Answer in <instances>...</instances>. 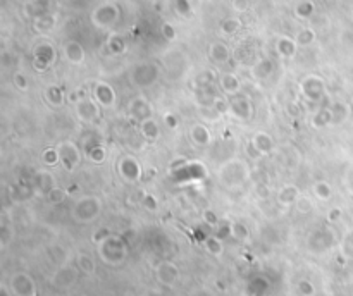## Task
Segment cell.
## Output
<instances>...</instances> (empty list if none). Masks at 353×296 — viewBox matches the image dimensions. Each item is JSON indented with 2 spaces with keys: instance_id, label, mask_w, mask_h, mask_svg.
<instances>
[{
  "instance_id": "obj_1",
  "label": "cell",
  "mask_w": 353,
  "mask_h": 296,
  "mask_svg": "<svg viewBox=\"0 0 353 296\" xmlns=\"http://www.w3.org/2000/svg\"><path fill=\"white\" fill-rule=\"evenodd\" d=\"M98 257L102 258V262L105 265H111V267L122 265L126 262V258H128L126 241L121 236L109 234L105 239H102L98 243Z\"/></svg>"
},
{
  "instance_id": "obj_2",
  "label": "cell",
  "mask_w": 353,
  "mask_h": 296,
  "mask_svg": "<svg viewBox=\"0 0 353 296\" xmlns=\"http://www.w3.org/2000/svg\"><path fill=\"white\" fill-rule=\"evenodd\" d=\"M102 200L95 195H84L73 203L71 214L73 219L79 224H90L102 214Z\"/></svg>"
},
{
  "instance_id": "obj_3",
  "label": "cell",
  "mask_w": 353,
  "mask_h": 296,
  "mask_svg": "<svg viewBox=\"0 0 353 296\" xmlns=\"http://www.w3.org/2000/svg\"><path fill=\"white\" fill-rule=\"evenodd\" d=\"M248 174H250V169H248L247 162L241 161V158H231V161H226L219 167L217 176H219V181L224 186L234 188V186H241L247 181Z\"/></svg>"
},
{
  "instance_id": "obj_4",
  "label": "cell",
  "mask_w": 353,
  "mask_h": 296,
  "mask_svg": "<svg viewBox=\"0 0 353 296\" xmlns=\"http://www.w3.org/2000/svg\"><path fill=\"white\" fill-rule=\"evenodd\" d=\"M74 114H76L78 119L84 124H95L97 121L100 119L102 107L92 95L81 97V98H78L76 103H74Z\"/></svg>"
},
{
  "instance_id": "obj_5",
  "label": "cell",
  "mask_w": 353,
  "mask_h": 296,
  "mask_svg": "<svg viewBox=\"0 0 353 296\" xmlns=\"http://www.w3.org/2000/svg\"><path fill=\"white\" fill-rule=\"evenodd\" d=\"M12 296H36V283L28 272H14L7 281Z\"/></svg>"
},
{
  "instance_id": "obj_6",
  "label": "cell",
  "mask_w": 353,
  "mask_h": 296,
  "mask_svg": "<svg viewBox=\"0 0 353 296\" xmlns=\"http://www.w3.org/2000/svg\"><path fill=\"white\" fill-rule=\"evenodd\" d=\"M228 116L238 123H248L253 116V103L247 95L238 93V95L229 97V110Z\"/></svg>"
},
{
  "instance_id": "obj_7",
  "label": "cell",
  "mask_w": 353,
  "mask_h": 296,
  "mask_svg": "<svg viewBox=\"0 0 353 296\" xmlns=\"http://www.w3.org/2000/svg\"><path fill=\"white\" fill-rule=\"evenodd\" d=\"M57 147H59V152H60V166L69 172L76 171L83 162L81 148H79L74 142H69V140L59 143Z\"/></svg>"
},
{
  "instance_id": "obj_8",
  "label": "cell",
  "mask_w": 353,
  "mask_h": 296,
  "mask_svg": "<svg viewBox=\"0 0 353 296\" xmlns=\"http://www.w3.org/2000/svg\"><path fill=\"white\" fill-rule=\"evenodd\" d=\"M300 93L307 102L315 103L319 102L326 93V84H324V79L321 76H307L302 79L300 83Z\"/></svg>"
},
{
  "instance_id": "obj_9",
  "label": "cell",
  "mask_w": 353,
  "mask_h": 296,
  "mask_svg": "<svg viewBox=\"0 0 353 296\" xmlns=\"http://www.w3.org/2000/svg\"><path fill=\"white\" fill-rule=\"evenodd\" d=\"M155 279L162 286H166V288H174L181 279V270L174 262L162 260L155 267Z\"/></svg>"
},
{
  "instance_id": "obj_10",
  "label": "cell",
  "mask_w": 353,
  "mask_h": 296,
  "mask_svg": "<svg viewBox=\"0 0 353 296\" xmlns=\"http://www.w3.org/2000/svg\"><path fill=\"white\" fill-rule=\"evenodd\" d=\"M92 97L100 103L102 109H114L117 103V93L114 86L105 81H95L92 84Z\"/></svg>"
},
{
  "instance_id": "obj_11",
  "label": "cell",
  "mask_w": 353,
  "mask_h": 296,
  "mask_svg": "<svg viewBox=\"0 0 353 296\" xmlns=\"http://www.w3.org/2000/svg\"><path fill=\"white\" fill-rule=\"evenodd\" d=\"M119 19V9L114 4H103L92 14V21L97 28H111Z\"/></svg>"
},
{
  "instance_id": "obj_12",
  "label": "cell",
  "mask_w": 353,
  "mask_h": 296,
  "mask_svg": "<svg viewBox=\"0 0 353 296\" xmlns=\"http://www.w3.org/2000/svg\"><path fill=\"white\" fill-rule=\"evenodd\" d=\"M159 78V69L157 65L153 64H140L136 65L133 69V73H131V79H133V83L136 86H150V84H153L157 81Z\"/></svg>"
},
{
  "instance_id": "obj_13",
  "label": "cell",
  "mask_w": 353,
  "mask_h": 296,
  "mask_svg": "<svg viewBox=\"0 0 353 296\" xmlns=\"http://www.w3.org/2000/svg\"><path fill=\"white\" fill-rule=\"evenodd\" d=\"M188 136H190V142L198 148H207L212 145V131L207 126L204 121H198V123H193L188 129Z\"/></svg>"
},
{
  "instance_id": "obj_14",
  "label": "cell",
  "mask_w": 353,
  "mask_h": 296,
  "mask_svg": "<svg viewBox=\"0 0 353 296\" xmlns=\"http://www.w3.org/2000/svg\"><path fill=\"white\" fill-rule=\"evenodd\" d=\"M78 276H79L78 267L64 265L55 270L54 277H52V286H55V288H59V289H68L71 286L76 284Z\"/></svg>"
},
{
  "instance_id": "obj_15",
  "label": "cell",
  "mask_w": 353,
  "mask_h": 296,
  "mask_svg": "<svg viewBox=\"0 0 353 296\" xmlns=\"http://www.w3.org/2000/svg\"><path fill=\"white\" fill-rule=\"evenodd\" d=\"M117 171L126 183H136L141 177V166L135 157H122L117 164Z\"/></svg>"
},
{
  "instance_id": "obj_16",
  "label": "cell",
  "mask_w": 353,
  "mask_h": 296,
  "mask_svg": "<svg viewBox=\"0 0 353 296\" xmlns=\"http://www.w3.org/2000/svg\"><path fill=\"white\" fill-rule=\"evenodd\" d=\"M252 148L255 150L257 155H262V157H266V155H271L272 152L276 150V142L274 138H272L271 133H267V131H255L252 136Z\"/></svg>"
},
{
  "instance_id": "obj_17",
  "label": "cell",
  "mask_w": 353,
  "mask_h": 296,
  "mask_svg": "<svg viewBox=\"0 0 353 296\" xmlns=\"http://www.w3.org/2000/svg\"><path fill=\"white\" fill-rule=\"evenodd\" d=\"M62 55L71 65H81V64H84V59H86L84 47L76 40L65 41V43L62 45Z\"/></svg>"
},
{
  "instance_id": "obj_18",
  "label": "cell",
  "mask_w": 353,
  "mask_h": 296,
  "mask_svg": "<svg viewBox=\"0 0 353 296\" xmlns=\"http://www.w3.org/2000/svg\"><path fill=\"white\" fill-rule=\"evenodd\" d=\"M217 84H219V90L223 95L226 97H233V95H238V93H241V79H239L238 74L234 73H224L220 74L217 78Z\"/></svg>"
},
{
  "instance_id": "obj_19",
  "label": "cell",
  "mask_w": 353,
  "mask_h": 296,
  "mask_svg": "<svg viewBox=\"0 0 353 296\" xmlns=\"http://www.w3.org/2000/svg\"><path fill=\"white\" fill-rule=\"evenodd\" d=\"M129 116L140 124L141 121L152 117V105L145 97H136L129 102Z\"/></svg>"
},
{
  "instance_id": "obj_20",
  "label": "cell",
  "mask_w": 353,
  "mask_h": 296,
  "mask_svg": "<svg viewBox=\"0 0 353 296\" xmlns=\"http://www.w3.org/2000/svg\"><path fill=\"white\" fill-rule=\"evenodd\" d=\"M55 50L52 49V45L49 43H41L36 47L35 50V64L38 65L36 69H41V71H47V69L50 67L52 62L55 60Z\"/></svg>"
},
{
  "instance_id": "obj_21",
  "label": "cell",
  "mask_w": 353,
  "mask_h": 296,
  "mask_svg": "<svg viewBox=\"0 0 353 296\" xmlns=\"http://www.w3.org/2000/svg\"><path fill=\"white\" fill-rule=\"evenodd\" d=\"M209 57L214 64L217 65H226L231 59V50L224 41H214L209 47Z\"/></svg>"
},
{
  "instance_id": "obj_22",
  "label": "cell",
  "mask_w": 353,
  "mask_h": 296,
  "mask_svg": "<svg viewBox=\"0 0 353 296\" xmlns=\"http://www.w3.org/2000/svg\"><path fill=\"white\" fill-rule=\"evenodd\" d=\"M302 195L298 190V186L296 185H284L281 186L279 190H277L276 193V201L279 203L281 207H291L296 203V200H298V196Z\"/></svg>"
},
{
  "instance_id": "obj_23",
  "label": "cell",
  "mask_w": 353,
  "mask_h": 296,
  "mask_svg": "<svg viewBox=\"0 0 353 296\" xmlns=\"http://www.w3.org/2000/svg\"><path fill=\"white\" fill-rule=\"evenodd\" d=\"M333 241H334L333 231H329V229H319L310 238V248L314 252H324L333 245Z\"/></svg>"
},
{
  "instance_id": "obj_24",
  "label": "cell",
  "mask_w": 353,
  "mask_h": 296,
  "mask_svg": "<svg viewBox=\"0 0 353 296\" xmlns=\"http://www.w3.org/2000/svg\"><path fill=\"white\" fill-rule=\"evenodd\" d=\"M276 52L277 55H279L281 59H293L296 55V50L300 49L298 45H296L295 38H290V36H279V38L276 40Z\"/></svg>"
},
{
  "instance_id": "obj_25",
  "label": "cell",
  "mask_w": 353,
  "mask_h": 296,
  "mask_svg": "<svg viewBox=\"0 0 353 296\" xmlns=\"http://www.w3.org/2000/svg\"><path fill=\"white\" fill-rule=\"evenodd\" d=\"M272 73H274V64H272L271 59L257 60L250 69V76L255 79V81H263V79L269 78Z\"/></svg>"
},
{
  "instance_id": "obj_26",
  "label": "cell",
  "mask_w": 353,
  "mask_h": 296,
  "mask_svg": "<svg viewBox=\"0 0 353 296\" xmlns=\"http://www.w3.org/2000/svg\"><path fill=\"white\" fill-rule=\"evenodd\" d=\"M140 133L148 142H157L161 138V126H159V123L153 117H148V119L140 123Z\"/></svg>"
},
{
  "instance_id": "obj_27",
  "label": "cell",
  "mask_w": 353,
  "mask_h": 296,
  "mask_svg": "<svg viewBox=\"0 0 353 296\" xmlns=\"http://www.w3.org/2000/svg\"><path fill=\"white\" fill-rule=\"evenodd\" d=\"M54 179H52V174L49 172H36L35 177H33V190L36 193H41L47 196V193L54 188Z\"/></svg>"
},
{
  "instance_id": "obj_28",
  "label": "cell",
  "mask_w": 353,
  "mask_h": 296,
  "mask_svg": "<svg viewBox=\"0 0 353 296\" xmlns=\"http://www.w3.org/2000/svg\"><path fill=\"white\" fill-rule=\"evenodd\" d=\"M76 267L79 269V272L84 276H93L97 270V264H95V258H93L90 253L81 252L78 253L76 257Z\"/></svg>"
},
{
  "instance_id": "obj_29",
  "label": "cell",
  "mask_w": 353,
  "mask_h": 296,
  "mask_svg": "<svg viewBox=\"0 0 353 296\" xmlns=\"http://www.w3.org/2000/svg\"><path fill=\"white\" fill-rule=\"evenodd\" d=\"M310 123H312L314 128L317 129H322V128H327V126H333V116H331V107H322V109H317V112L312 116V119H310Z\"/></svg>"
},
{
  "instance_id": "obj_30",
  "label": "cell",
  "mask_w": 353,
  "mask_h": 296,
  "mask_svg": "<svg viewBox=\"0 0 353 296\" xmlns=\"http://www.w3.org/2000/svg\"><path fill=\"white\" fill-rule=\"evenodd\" d=\"M331 116H333V126L343 124L350 116V107L345 102H333L331 105Z\"/></svg>"
},
{
  "instance_id": "obj_31",
  "label": "cell",
  "mask_w": 353,
  "mask_h": 296,
  "mask_svg": "<svg viewBox=\"0 0 353 296\" xmlns=\"http://www.w3.org/2000/svg\"><path fill=\"white\" fill-rule=\"evenodd\" d=\"M312 193L319 201H329L333 198V186L331 183L319 179L312 185Z\"/></svg>"
},
{
  "instance_id": "obj_32",
  "label": "cell",
  "mask_w": 353,
  "mask_h": 296,
  "mask_svg": "<svg viewBox=\"0 0 353 296\" xmlns=\"http://www.w3.org/2000/svg\"><path fill=\"white\" fill-rule=\"evenodd\" d=\"M45 100L54 107H62L65 102V93L57 84H50L45 90Z\"/></svg>"
},
{
  "instance_id": "obj_33",
  "label": "cell",
  "mask_w": 353,
  "mask_h": 296,
  "mask_svg": "<svg viewBox=\"0 0 353 296\" xmlns=\"http://www.w3.org/2000/svg\"><path fill=\"white\" fill-rule=\"evenodd\" d=\"M40 161L43 166L47 167H55L60 164V152H59V147H49L45 148L43 152H41V157Z\"/></svg>"
},
{
  "instance_id": "obj_34",
  "label": "cell",
  "mask_w": 353,
  "mask_h": 296,
  "mask_svg": "<svg viewBox=\"0 0 353 296\" xmlns=\"http://www.w3.org/2000/svg\"><path fill=\"white\" fill-rule=\"evenodd\" d=\"M295 41L300 49H307L315 41V31L310 30V28H303L295 35Z\"/></svg>"
},
{
  "instance_id": "obj_35",
  "label": "cell",
  "mask_w": 353,
  "mask_h": 296,
  "mask_svg": "<svg viewBox=\"0 0 353 296\" xmlns=\"http://www.w3.org/2000/svg\"><path fill=\"white\" fill-rule=\"evenodd\" d=\"M205 250H207V253H210L212 257H220L224 253L223 238H219V236H209V238L205 239Z\"/></svg>"
},
{
  "instance_id": "obj_36",
  "label": "cell",
  "mask_w": 353,
  "mask_h": 296,
  "mask_svg": "<svg viewBox=\"0 0 353 296\" xmlns=\"http://www.w3.org/2000/svg\"><path fill=\"white\" fill-rule=\"evenodd\" d=\"M55 22H57V19H55L52 14L47 12V14H43V16H40L35 19V30L41 31V33H49V31L54 30Z\"/></svg>"
},
{
  "instance_id": "obj_37",
  "label": "cell",
  "mask_w": 353,
  "mask_h": 296,
  "mask_svg": "<svg viewBox=\"0 0 353 296\" xmlns=\"http://www.w3.org/2000/svg\"><path fill=\"white\" fill-rule=\"evenodd\" d=\"M45 198L49 200V203L52 205H60V203H64L65 198H68V191L60 186H54L49 193H47Z\"/></svg>"
},
{
  "instance_id": "obj_38",
  "label": "cell",
  "mask_w": 353,
  "mask_h": 296,
  "mask_svg": "<svg viewBox=\"0 0 353 296\" xmlns=\"http://www.w3.org/2000/svg\"><path fill=\"white\" fill-rule=\"evenodd\" d=\"M105 155H107V152L102 145H93V147L88 148V152H86L88 161H92L93 164H102L103 161H105Z\"/></svg>"
},
{
  "instance_id": "obj_39",
  "label": "cell",
  "mask_w": 353,
  "mask_h": 296,
  "mask_svg": "<svg viewBox=\"0 0 353 296\" xmlns=\"http://www.w3.org/2000/svg\"><path fill=\"white\" fill-rule=\"evenodd\" d=\"M239 28H241L239 19H236V17H229V19L223 21V25H220V31H223L226 36H233L234 33H238Z\"/></svg>"
},
{
  "instance_id": "obj_40",
  "label": "cell",
  "mask_w": 353,
  "mask_h": 296,
  "mask_svg": "<svg viewBox=\"0 0 353 296\" xmlns=\"http://www.w3.org/2000/svg\"><path fill=\"white\" fill-rule=\"evenodd\" d=\"M248 236H250V231H248V227L243 222H233L231 224V238L239 239V241H245V239H248Z\"/></svg>"
},
{
  "instance_id": "obj_41",
  "label": "cell",
  "mask_w": 353,
  "mask_h": 296,
  "mask_svg": "<svg viewBox=\"0 0 353 296\" xmlns=\"http://www.w3.org/2000/svg\"><path fill=\"white\" fill-rule=\"evenodd\" d=\"M295 209L298 210L300 214H310V212H312V209H314V203H312V200H310L308 196L300 195L298 200H296V203H295Z\"/></svg>"
},
{
  "instance_id": "obj_42",
  "label": "cell",
  "mask_w": 353,
  "mask_h": 296,
  "mask_svg": "<svg viewBox=\"0 0 353 296\" xmlns=\"http://www.w3.org/2000/svg\"><path fill=\"white\" fill-rule=\"evenodd\" d=\"M341 253L345 257L353 258V231H348L346 236L341 241Z\"/></svg>"
},
{
  "instance_id": "obj_43",
  "label": "cell",
  "mask_w": 353,
  "mask_h": 296,
  "mask_svg": "<svg viewBox=\"0 0 353 296\" xmlns=\"http://www.w3.org/2000/svg\"><path fill=\"white\" fill-rule=\"evenodd\" d=\"M314 14V4L312 2H302L298 7H296V16L300 19H308Z\"/></svg>"
},
{
  "instance_id": "obj_44",
  "label": "cell",
  "mask_w": 353,
  "mask_h": 296,
  "mask_svg": "<svg viewBox=\"0 0 353 296\" xmlns=\"http://www.w3.org/2000/svg\"><path fill=\"white\" fill-rule=\"evenodd\" d=\"M296 289H298V293L302 296H314L315 294V288L310 281H300V283L296 284Z\"/></svg>"
},
{
  "instance_id": "obj_45",
  "label": "cell",
  "mask_w": 353,
  "mask_h": 296,
  "mask_svg": "<svg viewBox=\"0 0 353 296\" xmlns=\"http://www.w3.org/2000/svg\"><path fill=\"white\" fill-rule=\"evenodd\" d=\"M14 84H16V86L19 88L21 92L30 90V83H28V78L23 73H16V74H14Z\"/></svg>"
},
{
  "instance_id": "obj_46",
  "label": "cell",
  "mask_w": 353,
  "mask_h": 296,
  "mask_svg": "<svg viewBox=\"0 0 353 296\" xmlns=\"http://www.w3.org/2000/svg\"><path fill=\"white\" fill-rule=\"evenodd\" d=\"M0 238H2V248H6L9 245V241L14 238V231L11 233L9 231V225L7 224H4L2 225V234H0Z\"/></svg>"
},
{
  "instance_id": "obj_47",
  "label": "cell",
  "mask_w": 353,
  "mask_h": 296,
  "mask_svg": "<svg viewBox=\"0 0 353 296\" xmlns=\"http://www.w3.org/2000/svg\"><path fill=\"white\" fill-rule=\"evenodd\" d=\"M341 215H343V210L340 209V207H333V209L327 212V220L331 224H334V222H338V220L341 219Z\"/></svg>"
},
{
  "instance_id": "obj_48",
  "label": "cell",
  "mask_w": 353,
  "mask_h": 296,
  "mask_svg": "<svg viewBox=\"0 0 353 296\" xmlns=\"http://www.w3.org/2000/svg\"><path fill=\"white\" fill-rule=\"evenodd\" d=\"M204 220L209 225H217L219 224V219H217V215L214 214V210H205V212H204Z\"/></svg>"
},
{
  "instance_id": "obj_49",
  "label": "cell",
  "mask_w": 353,
  "mask_h": 296,
  "mask_svg": "<svg viewBox=\"0 0 353 296\" xmlns=\"http://www.w3.org/2000/svg\"><path fill=\"white\" fill-rule=\"evenodd\" d=\"M164 121H166V126H167L169 129H174L178 126V117L174 116V114H171V112L164 116Z\"/></svg>"
},
{
  "instance_id": "obj_50",
  "label": "cell",
  "mask_w": 353,
  "mask_h": 296,
  "mask_svg": "<svg viewBox=\"0 0 353 296\" xmlns=\"http://www.w3.org/2000/svg\"><path fill=\"white\" fill-rule=\"evenodd\" d=\"M145 207H147V209H152V210H155L157 209V201H155V198L153 196H150V195H145Z\"/></svg>"
},
{
  "instance_id": "obj_51",
  "label": "cell",
  "mask_w": 353,
  "mask_h": 296,
  "mask_svg": "<svg viewBox=\"0 0 353 296\" xmlns=\"http://www.w3.org/2000/svg\"><path fill=\"white\" fill-rule=\"evenodd\" d=\"M174 296H183V294H174Z\"/></svg>"
}]
</instances>
